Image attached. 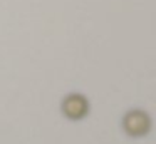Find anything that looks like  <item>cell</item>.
<instances>
[{"label":"cell","mask_w":156,"mask_h":144,"mask_svg":"<svg viewBox=\"0 0 156 144\" xmlns=\"http://www.w3.org/2000/svg\"><path fill=\"white\" fill-rule=\"evenodd\" d=\"M62 114L71 121H81L89 114V100L82 94H67L62 100Z\"/></svg>","instance_id":"2"},{"label":"cell","mask_w":156,"mask_h":144,"mask_svg":"<svg viewBox=\"0 0 156 144\" xmlns=\"http://www.w3.org/2000/svg\"><path fill=\"white\" fill-rule=\"evenodd\" d=\"M122 127H124L126 134L133 137H141L151 131V117L148 112L141 109H133L126 112L124 119H122Z\"/></svg>","instance_id":"1"}]
</instances>
